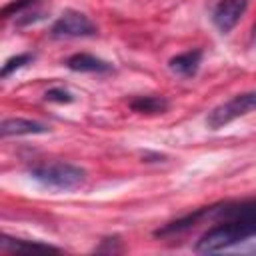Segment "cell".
Returning <instances> with one entry per match:
<instances>
[{
	"label": "cell",
	"instance_id": "4",
	"mask_svg": "<svg viewBox=\"0 0 256 256\" xmlns=\"http://www.w3.org/2000/svg\"><path fill=\"white\" fill-rule=\"evenodd\" d=\"M96 34L98 28L94 26V22L78 10H66L50 28L52 38H88Z\"/></svg>",
	"mask_w": 256,
	"mask_h": 256
},
{
	"label": "cell",
	"instance_id": "3",
	"mask_svg": "<svg viewBox=\"0 0 256 256\" xmlns=\"http://www.w3.org/2000/svg\"><path fill=\"white\" fill-rule=\"evenodd\" d=\"M250 112H256V90L234 94L230 100L212 108L206 118V124L210 130H220L230 122H234L236 118H242Z\"/></svg>",
	"mask_w": 256,
	"mask_h": 256
},
{
	"label": "cell",
	"instance_id": "5",
	"mask_svg": "<svg viewBox=\"0 0 256 256\" xmlns=\"http://www.w3.org/2000/svg\"><path fill=\"white\" fill-rule=\"evenodd\" d=\"M248 8V0H218L212 8V24L222 32L228 34L244 16Z\"/></svg>",
	"mask_w": 256,
	"mask_h": 256
},
{
	"label": "cell",
	"instance_id": "15",
	"mask_svg": "<svg viewBox=\"0 0 256 256\" xmlns=\"http://www.w3.org/2000/svg\"><path fill=\"white\" fill-rule=\"evenodd\" d=\"M252 42L256 44V22H254V26H252Z\"/></svg>",
	"mask_w": 256,
	"mask_h": 256
},
{
	"label": "cell",
	"instance_id": "9",
	"mask_svg": "<svg viewBox=\"0 0 256 256\" xmlns=\"http://www.w3.org/2000/svg\"><path fill=\"white\" fill-rule=\"evenodd\" d=\"M130 110L138 112V114H146V116H156V114H164L170 106V102L164 96L158 94H146V96H134L130 100Z\"/></svg>",
	"mask_w": 256,
	"mask_h": 256
},
{
	"label": "cell",
	"instance_id": "6",
	"mask_svg": "<svg viewBox=\"0 0 256 256\" xmlns=\"http://www.w3.org/2000/svg\"><path fill=\"white\" fill-rule=\"evenodd\" d=\"M66 68L72 72H90V74H108L112 72V64L88 54V52H76L66 58Z\"/></svg>",
	"mask_w": 256,
	"mask_h": 256
},
{
	"label": "cell",
	"instance_id": "10",
	"mask_svg": "<svg viewBox=\"0 0 256 256\" xmlns=\"http://www.w3.org/2000/svg\"><path fill=\"white\" fill-rule=\"evenodd\" d=\"M2 250H52V252H60L62 248L48 244V242H40V240H22V238H12V236H2L0 240Z\"/></svg>",
	"mask_w": 256,
	"mask_h": 256
},
{
	"label": "cell",
	"instance_id": "13",
	"mask_svg": "<svg viewBox=\"0 0 256 256\" xmlns=\"http://www.w3.org/2000/svg\"><path fill=\"white\" fill-rule=\"evenodd\" d=\"M44 100L46 102H56V104H70V102H74V94L68 92L66 88L54 86V88H48L44 92Z\"/></svg>",
	"mask_w": 256,
	"mask_h": 256
},
{
	"label": "cell",
	"instance_id": "11",
	"mask_svg": "<svg viewBox=\"0 0 256 256\" xmlns=\"http://www.w3.org/2000/svg\"><path fill=\"white\" fill-rule=\"evenodd\" d=\"M34 60V54L32 52H22V54H16L12 58H8L4 64H2V70H0V78H8L10 74H14L16 70L28 66L30 62Z\"/></svg>",
	"mask_w": 256,
	"mask_h": 256
},
{
	"label": "cell",
	"instance_id": "14",
	"mask_svg": "<svg viewBox=\"0 0 256 256\" xmlns=\"http://www.w3.org/2000/svg\"><path fill=\"white\" fill-rule=\"evenodd\" d=\"M120 250H122V244L116 236L114 238H102V244L96 248V252H120Z\"/></svg>",
	"mask_w": 256,
	"mask_h": 256
},
{
	"label": "cell",
	"instance_id": "1",
	"mask_svg": "<svg viewBox=\"0 0 256 256\" xmlns=\"http://www.w3.org/2000/svg\"><path fill=\"white\" fill-rule=\"evenodd\" d=\"M254 236H256V214L234 216L228 220H220L212 228H208L196 240L194 250L200 254L226 252L232 250L236 244H242Z\"/></svg>",
	"mask_w": 256,
	"mask_h": 256
},
{
	"label": "cell",
	"instance_id": "12",
	"mask_svg": "<svg viewBox=\"0 0 256 256\" xmlns=\"http://www.w3.org/2000/svg\"><path fill=\"white\" fill-rule=\"evenodd\" d=\"M38 2H40V0H12V2H8V4L2 6L0 16H2L4 20L12 18V16L18 18V16H22L24 12H28L30 8H34Z\"/></svg>",
	"mask_w": 256,
	"mask_h": 256
},
{
	"label": "cell",
	"instance_id": "2",
	"mask_svg": "<svg viewBox=\"0 0 256 256\" xmlns=\"http://www.w3.org/2000/svg\"><path fill=\"white\" fill-rule=\"evenodd\" d=\"M28 174L32 180L52 190H74L86 180V170L70 162H40L30 166Z\"/></svg>",
	"mask_w": 256,
	"mask_h": 256
},
{
	"label": "cell",
	"instance_id": "7",
	"mask_svg": "<svg viewBox=\"0 0 256 256\" xmlns=\"http://www.w3.org/2000/svg\"><path fill=\"white\" fill-rule=\"evenodd\" d=\"M50 132V128L44 122L38 120H30V118H4L0 124V134L4 138L8 136H28V134H46Z\"/></svg>",
	"mask_w": 256,
	"mask_h": 256
},
{
	"label": "cell",
	"instance_id": "8",
	"mask_svg": "<svg viewBox=\"0 0 256 256\" xmlns=\"http://www.w3.org/2000/svg\"><path fill=\"white\" fill-rule=\"evenodd\" d=\"M202 56L204 54H202L200 48H192V50L180 52V54H176V56H172L168 60V68L174 74L182 76V78H192V76H196V72H198V68L202 64Z\"/></svg>",
	"mask_w": 256,
	"mask_h": 256
}]
</instances>
